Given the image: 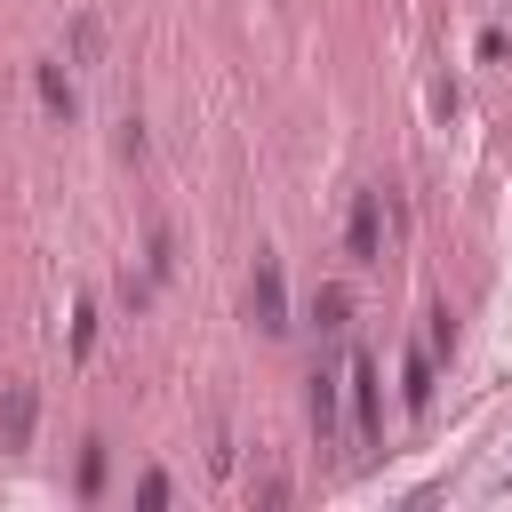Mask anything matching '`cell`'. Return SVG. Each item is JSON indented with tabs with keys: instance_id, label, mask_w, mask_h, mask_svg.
Returning a JSON list of instances; mask_svg holds the SVG:
<instances>
[{
	"instance_id": "cell-1",
	"label": "cell",
	"mask_w": 512,
	"mask_h": 512,
	"mask_svg": "<svg viewBox=\"0 0 512 512\" xmlns=\"http://www.w3.org/2000/svg\"><path fill=\"white\" fill-rule=\"evenodd\" d=\"M344 256L368 272L384 256V192H352V216H344Z\"/></svg>"
},
{
	"instance_id": "cell-2",
	"label": "cell",
	"mask_w": 512,
	"mask_h": 512,
	"mask_svg": "<svg viewBox=\"0 0 512 512\" xmlns=\"http://www.w3.org/2000/svg\"><path fill=\"white\" fill-rule=\"evenodd\" d=\"M248 320L264 336H288V296H280V256H256V280H248Z\"/></svg>"
},
{
	"instance_id": "cell-3",
	"label": "cell",
	"mask_w": 512,
	"mask_h": 512,
	"mask_svg": "<svg viewBox=\"0 0 512 512\" xmlns=\"http://www.w3.org/2000/svg\"><path fill=\"white\" fill-rule=\"evenodd\" d=\"M432 336L424 344H408V360H400V400H408V416H432Z\"/></svg>"
},
{
	"instance_id": "cell-4",
	"label": "cell",
	"mask_w": 512,
	"mask_h": 512,
	"mask_svg": "<svg viewBox=\"0 0 512 512\" xmlns=\"http://www.w3.org/2000/svg\"><path fill=\"white\" fill-rule=\"evenodd\" d=\"M344 384H352V416H360V440H376V360L352 352L344 360Z\"/></svg>"
},
{
	"instance_id": "cell-5",
	"label": "cell",
	"mask_w": 512,
	"mask_h": 512,
	"mask_svg": "<svg viewBox=\"0 0 512 512\" xmlns=\"http://www.w3.org/2000/svg\"><path fill=\"white\" fill-rule=\"evenodd\" d=\"M312 424H320V448L336 440V376H312Z\"/></svg>"
},
{
	"instance_id": "cell-6",
	"label": "cell",
	"mask_w": 512,
	"mask_h": 512,
	"mask_svg": "<svg viewBox=\"0 0 512 512\" xmlns=\"http://www.w3.org/2000/svg\"><path fill=\"white\" fill-rule=\"evenodd\" d=\"M32 440V384H8V448Z\"/></svg>"
},
{
	"instance_id": "cell-7",
	"label": "cell",
	"mask_w": 512,
	"mask_h": 512,
	"mask_svg": "<svg viewBox=\"0 0 512 512\" xmlns=\"http://www.w3.org/2000/svg\"><path fill=\"white\" fill-rule=\"evenodd\" d=\"M32 80H40V104H48V112H72V80H64L56 64H32Z\"/></svg>"
},
{
	"instance_id": "cell-8",
	"label": "cell",
	"mask_w": 512,
	"mask_h": 512,
	"mask_svg": "<svg viewBox=\"0 0 512 512\" xmlns=\"http://www.w3.org/2000/svg\"><path fill=\"white\" fill-rule=\"evenodd\" d=\"M344 304H352L344 288H320V296H312V320H320V328H336V320H344Z\"/></svg>"
},
{
	"instance_id": "cell-9",
	"label": "cell",
	"mask_w": 512,
	"mask_h": 512,
	"mask_svg": "<svg viewBox=\"0 0 512 512\" xmlns=\"http://www.w3.org/2000/svg\"><path fill=\"white\" fill-rule=\"evenodd\" d=\"M104 488V440H88V456H80V496H96Z\"/></svg>"
},
{
	"instance_id": "cell-10",
	"label": "cell",
	"mask_w": 512,
	"mask_h": 512,
	"mask_svg": "<svg viewBox=\"0 0 512 512\" xmlns=\"http://www.w3.org/2000/svg\"><path fill=\"white\" fill-rule=\"evenodd\" d=\"M136 504L160 512V504H168V472H144V480H136Z\"/></svg>"
},
{
	"instance_id": "cell-11",
	"label": "cell",
	"mask_w": 512,
	"mask_h": 512,
	"mask_svg": "<svg viewBox=\"0 0 512 512\" xmlns=\"http://www.w3.org/2000/svg\"><path fill=\"white\" fill-rule=\"evenodd\" d=\"M96 344V304H80V320H72V352H88Z\"/></svg>"
},
{
	"instance_id": "cell-12",
	"label": "cell",
	"mask_w": 512,
	"mask_h": 512,
	"mask_svg": "<svg viewBox=\"0 0 512 512\" xmlns=\"http://www.w3.org/2000/svg\"><path fill=\"white\" fill-rule=\"evenodd\" d=\"M504 480H512V464H504Z\"/></svg>"
}]
</instances>
